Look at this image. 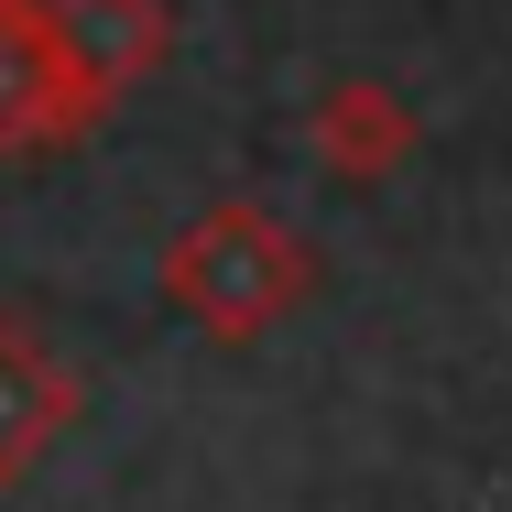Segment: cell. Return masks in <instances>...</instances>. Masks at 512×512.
<instances>
[{
  "instance_id": "4",
  "label": "cell",
  "mask_w": 512,
  "mask_h": 512,
  "mask_svg": "<svg viewBox=\"0 0 512 512\" xmlns=\"http://www.w3.org/2000/svg\"><path fill=\"white\" fill-rule=\"evenodd\" d=\"M44 11H55V44H66L88 120H109L131 88H153L175 66V0H44Z\"/></svg>"
},
{
  "instance_id": "2",
  "label": "cell",
  "mask_w": 512,
  "mask_h": 512,
  "mask_svg": "<svg viewBox=\"0 0 512 512\" xmlns=\"http://www.w3.org/2000/svg\"><path fill=\"white\" fill-rule=\"evenodd\" d=\"M77 425H88V371L22 306H0V491H22Z\"/></svg>"
},
{
  "instance_id": "1",
  "label": "cell",
  "mask_w": 512,
  "mask_h": 512,
  "mask_svg": "<svg viewBox=\"0 0 512 512\" xmlns=\"http://www.w3.org/2000/svg\"><path fill=\"white\" fill-rule=\"evenodd\" d=\"M153 284H164V306L186 316L197 338L251 349V338H273V327L316 295V240L295 218H273L262 197H207L197 218L153 251Z\"/></svg>"
},
{
  "instance_id": "5",
  "label": "cell",
  "mask_w": 512,
  "mask_h": 512,
  "mask_svg": "<svg viewBox=\"0 0 512 512\" xmlns=\"http://www.w3.org/2000/svg\"><path fill=\"white\" fill-rule=\"evenodd\" d=\"M414 109L382 88V77H338V88H316L306 109V153L338 175V186H382L393 164H414Z\"/></svg>"
},
{
  "instance_id": "3",
  "label": "cell",
  "mask_w": 512,
  "mask_h": 512,
  "mask_svg": "<svg viewBox=\"0 0 512 512\" xmlns=\"http://www.w3.org/2000/svg\"><path fill=\"white\" fill-rule=\"evenodd\" d=\"M99 120L66 77V44H55V11L44 0H0V164L22 153H77Z\"/></svg>"
}]
</instances>
